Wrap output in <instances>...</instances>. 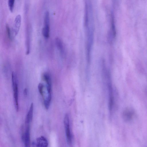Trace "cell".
I'll return each mask as SVG.
<instances>
[{"mask_svg": "<svg viewBox=\"0 0 147 147\" xmlns=\"http://www.w3.org/2000/svg\"><path fill=\"white\" fill-rule=\"evenodd\" d=\"M12 83L15 106L16 110L18 112L19 110L18 85L17 76L14 72L12 74Z\"/></svg>", "mask_w": 147, "mask_h": 147, "instance_id": "6da1fadb", "label": "cell"}, {"mask_svg": "<svg viewBox=\"0 0 147 147\" xmlns=\"http://www.w3.org/2000/svg\"><path fill=\"white\" fill-rule=\"evenodd\" d=\"M64 124L67 142L69 146L71 147L72 145V138L70 127L69 117L68 114L65 116Z\"/></svg>", "mask_w": 147, "mask_h": 147, "instance_id": "7a4b0ae2", "label": "cell"}, {"mask_svg": "<svg viewBox=\"0 0 147 147\" xmlns=\"http://www.w3.org/2000/svg\"><path fill=\"white\" fill-rule=\"evenodd\" d=\"M110 77H108L109 82L108 84L109 95V108L110 112H111L113 108L114 103L113 89L110 82Z\"/></svg>", "mask_w": 147, "mask_h": 147, "instance_id": "3957f363", "label": "cell"}, {"mask_svg": "<svg viewBox=\"0 0 147 147\" xmlns=\"http://www.w3.org/2000/svg\"><path fill=\"white\" fill-rule=\"evenodd\" d=\"M44 25L42 30L43 35L45 38L48 39L50 36V20H44Z\"/></svg>", "mask_w": 147, "mask_h": 147, "instance_id": "277c9868", "label": "cell"}, {"mask_svg": "<svg viewBox=\"0 0 147 147\" xmlns=\"http://www.w3.org/2000/svg\"><path fill=\"white\" fill-rule=\"evenodd\" d=\"M21 22V17L20 15H18L16 17L13 30V35L16 36L19 32Z\"/></svg>", "mask_w": 147, "mask_h": 147, "instance_id": "5b68a950", "label": "cell"}, {"mask_svg": "<svg viewBox=\"0 0 147 147\" xmlns=\"http://www.w3.org/2000/svg\"><path fill=\"white\" fill-rule=\"evenodd\" d=\"M25 126L26 128L23 137L25 147H30V126Z\"/></svg>", "mask_w": 147, "mask_h": 147, "instance_id": "8992f818", "label": "cell"}, {"mask_svg": "<svg viewBox=\"0 0 147 147\" xmlns=\"http://www.w3.org/2000/svg\"><path fill=\"white\" fill-rule=\"evenodd\" d=\"M35 145L36 147H47L48 142L46 138L41 136L37 139Z\"/></svg>", "mask_w": 147, "mask_h": 147, "instance_id": "52a82bcc", "label": "cell"}, {"mask_svg": "<svg viewBox=\"0 0 147 147\" xmlns=\"http://www.w3.org/2000/svg\"><path fill=\"white\" fill-rule=\"evenodd\" d=\"M34 110L33 104H31L29 110L25 120V126H30L33 118Z\"/></svg>", "mask_w": 147, "mask_h": 147, "instance_id": "ba28073f", "label": "cell"}, {"mask_svg": "<svg viewBox=\"0 0 147 147\" xmlns=\"http://www.w3.org/2000/svg\"><path fill=\"white\" fill-rule=\"evenodd\" d=\"M55 43L58 50L61 55H64L65 53L64 48L61 40L59 38H57L55 39Z\"/></svg>", "mask_w": 147, "mask_h": 147, "instance_id": "9c48e42d", "label": "cell"}, {"mask_svg": "<svg viewBox=\"0 0 147 147\" xmlns=\"http://www.w3.org/2000/svg\"><path fill=\"white\" fill-rule=\"evenodd\" d=\"M30 36L28 28L27 27V29L26 30V54L27 55H28L30 53Z\"/></svg>", "mask_w": 147, "mask_h": 147, "instance_id": "30bf717a", "label": "cell"}, {"mask_svg": "<svg viewBox=\"0 0 147 147\" xmlns=\"http://www.w3.org/2000/svg\"><path fill=\"white\" fill-rule=\"evenodd\" d=\"M132 114L130 112L126 111L124 112L123 114V118L124 120L126 122L130 121L132 118Z\"/></svg>", "mask_w": 147, "mask_h": 147, "instance_id": "8fae6325", "label": "cell"}, {"mask_svg": "<svg viewBox=\"0 0 147 147\" xmlns=\"http://www.w3.org/2000/svg\"><path fill=\"white\" fill-rule=\"evenodd\" d=\"M15 0H9L8 2V5L9 9L11 12H13V11Z\"/></svg>", "mask_w": 147, "mask_h": 147, "instance_id": "7c38bea8", "label": "cell"}, {"mask_svg": "<svg viewBox=\"0 0 147 147\" xmlns=\"http://www.w3.org/2000/svg\"><path fill=\"white\" fill-rule=\"evenodd\" d=\"M44 86L43 84H42V83H40L39 84L38 86L39 91L40 94L43 96H44Z\"/></svg>", "mask_w": 147, "mask_h": 147, "instance_id": "4fadbf2b", "label": "cell"}, {"mask_svg": "<svg viewBox=\"0 0 147 147\" xmlns=\"http://www.w3.org/2000/svg\"><path fill=\"white\" fill-rule=\"evenodd\" d=\"M6 30L7 34L9 39H11L12 37L11 36V30L9 25L7 24L6 25Z\"/></svg>", "mask_w": 147, "mask_h": 147, "instance_id": "5bb4252c", "label": "cell"}, {"mask_svg": "<svg viewBox=\"0 0 147 147\" xmlns=\"http://www.w3.org/2000/svg\"><path fill=\"white\" fill-rule=\"evenodd\" d=\"M24 94L25 95H27V90L26 88L24 90Z\"/></svg>", "mask_w": 147, "mask_h": 147, "instance_id": "9a60e30c", "label": "cell"}, {"mask_svg": "<svg viewBox=\"0 0 147 147\" xmlns=\"http://www.w3.org/2000/svg\"><path fill=\"white\" fill-rule=\"evenodd\" d=\"M33 147H35V144L33 143Z\"/></svg>", "mask_w": 147, "mask_h": 147, "instance_id": "2e32d148", "label": "cell"}]
</instances>
